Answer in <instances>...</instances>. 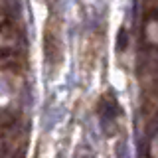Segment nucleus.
<instances>
[{"instance_id": "obj_1", "label": "nucleus", "mask_w": 158, "mask_h": 158, "mask_svg": "<svg viewBox=\"0 0 158 158\" xmlns=\"http://www.w3.org/2000/svg\"><path fill=\"white\" fill-rule=\"evenodd\" d=\"M115 117H117V101L105 97L101 101V105H99V121H101V127H103V132H105V135H111L113 132Z\"/></svg>"}, {"instance_id": "obj_2", "label": "nucleus", "mask_w": 158, "mask_h": 158, "mask_svg": "<svg viewBox=\"0 0 158 158\" xmlns=\"http://www.w3.org/2000/svg\"><path fill=\"white\" fill-rule=\"evenodd\" d=\"M77 158H95V152H93L87 144H83V146L77 150Z\"/></svg>"}, {"instance_id": "obj_3", "label": "nucleus", "mask_w": 158, "mask_h": 158, "mask_svg": "<svg viewBox=\"0 0 158 158\" xmlns=\"http://www.w3.org/2000/svg\"><path fill=\"white\" fill-rule=\"evenodd\" d=\"M118 158H127L125 156V144H118Z\"/></svg>"}]
</instances>
